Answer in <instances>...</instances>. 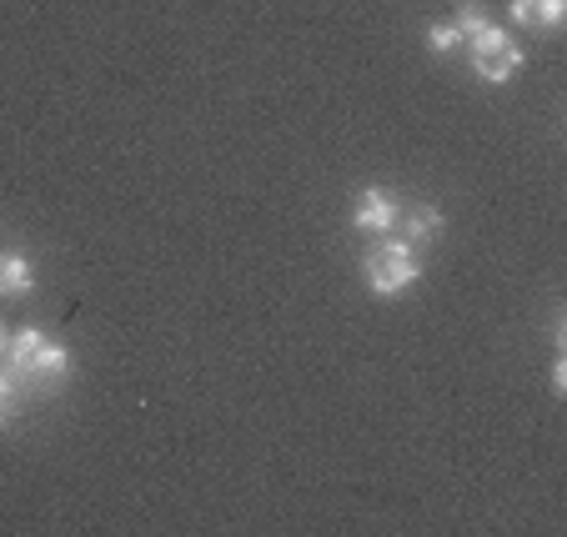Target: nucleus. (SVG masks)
<instances>
[{
	"label": "nucleus",
	"mask_w": 567,
	"mask_h": 537,
	"mask_svg": "<svg viewBox=\"0 0 567 537\" xmlns=\"http://www.w3.org/2000/svg\"><path fill=\"white\" fill-rule=\"evenodd\" d=\"M11 372L16 382H31V388H55L71 372V352L61 342H51L45 332L25 327V332L11 337Z\"/></svg>",
	"instance_id": "1"
},
{
	"label": "nucleus",
	"mask_w": 567,
	"mask_h": 537,
	"mask_svg": "<svg viewBox=\"0 0 567 537\" xmlns=\"http://www.w3.org/2000/svg\"><path fill=\"white\" fill-rule=\"evenodd\" d=\"M362 271H367L372 297H402V291L422 277V261H417V251H412L408 237H402V241L392 237V241H377V247L367 251Z\"/></svg>",
	"instance_id": "2"
},
{
	"label": "nucleus",
	"mask_w": 567,
	"mask_h": 537,
	"mask_svg": "<svg viewBox=\"0 0 567 537\" xmlns=\"http://www.w3.org/2000/svg\"><path fill=\"white\" fill-rule=\"evenodd\" d=\"M517 65H523V45H513V35H507L503 25H482V31L472 35V71H477V81L503 86Z\"/></svg>",
	"instance_id": "3"
},
{
	"label": "nucleus",
	"mask_w": 567,
	"mask_h": 537,
	"mask_svg": "<svg viewBox=\"0 0 567 537\" xmlns=\"http://www.w3.org/2000/svg\"><path fill=\"white\" fill-rule=\"evenodd\" d=\"M352 226L357 231H372V237H392L396 226H402V202L382 186H367L352 206Z\"/></svg>",
	"instance_id": "4"
},
{
	"label": "nucleus",
	"mask_w": 567,
	"mask_h": 537,
	"mask_svg": "<svg viewBox=\"0 0 567 537\" xmlns=\"http://www.w3.org/2000/svg\"><path fill=\"white\" fill-rule=\"evenodd\" d=\"M35 281V267L25 251H6L0 257V297H25Z\"/></svg>",
	"instance_id": "5"
},
{
	"label": "nucleus",
	"mask_w": 567,
	"mask_h": 537,
	"mask_svg": "<svg viewBox=\"0 0 567 537\" xmlns=\"http://www.w3.org/2000/svg\"><path fill=\"white\" fill-rule=\"evenodd\" d=\"M563 11H567V0H513V21L543 25V31L563 25Z\"/></svg>",
	"instance_id": "6"
},
{
	"label": "nucleus",
	"mask_w": 567,
	"mask_h": 537,
	"mask_svg": "<svg viewBox=\"0 0 567 537\" xmlns=\"http://www.w3.org/2000/svg\"><path fill=\"white\" fill-rule=\"evenodd\" d=\"M402 221H408V241H427L442 231V211L437 206H408L402 211Z\"/></svg>",
	"instance_id": "7"
},
{
	"label": "nucleus",
	"mask_w": 567,
	"mask_h": 537,
	"mask_svg": "<svg viewBox=\"0 0 567 537\" xmlns=\"http://www.w3.org/2000/svg\"><path fill=\"white\" fill-rule=\"evenodd\" d=\"M21 382H16V372H0V427H11L16 412H21Z\"/></svg>",
	"instance_id": "8"
},
{
	"label": "nucleus",
	"mask_w": 567,
	"mask_h": 537,
	"mask_svg": "<svg viewBox=\"0 0 567 537\" xmlns=\"http://www.w3.org/2000/svg\"><path fill=\"white\" fill-rule=\"evenodd\" d=\"M457 41H462V31H457L452 21H437V25L427 31V51H432V55H447Z\"/></svg>",
	"instance_id": "9"
},
{
	"label": "nucleus",
	"mask_w": 567,
	"mask_h": 537,
	"mask_svg": "<svg viewBox=\"0 0 567 537\" xmlns=\"http://www.w3.org/2000/svg\"><path fill=\"white\" fill-rule=\"evenodd\" d=\"M452 25H457V31L472 41V35H477L482 25H493V21H487V16L477 11V0H462V6H457V21H452Z\"/></svg>",
	"instance_id": "10"
},
{
	"label": "nucleus",
	"mask_w": 567,
	"mask_h": 537,
	"mask_svg": "<svg viewBox=\"0 0 567 537\" xmlns=\"http://www.w3.org/2000/svg\"><path fill=\"white\" fill-rule=\"evenodd\" d=\"M567 388V357H557V366H553V392H563Z\"/></svg>",
	"instance_id": "11"
},
{
	"label": "nucleus",
	"mask_w": 567,
	"mask_h": 537,
	"mask_svg": "<svg viewBox=\"0 0 567 537\" xmlns=\"http://www.w3.org/2000/svg\"><path fill=\"white\" fill-rule=\"evenodd\" d=\"M0 352H6V327H0Z\"/></svg>",
	"instance_id": "12"
}]
</instances>
